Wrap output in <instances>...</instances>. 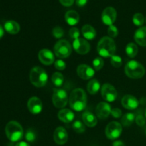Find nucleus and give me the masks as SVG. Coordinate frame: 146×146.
<instances>
[{
    "instance_id": "f257e3e1",
    "label": "nucleus",
    "mask_w": 146,
    "mask_h": 146,
    "mask_svg": "<svg viewBox=\"0 0 146 146\" xmlns=\"http://www.w3.org/2000/svg\"><path fill=\"white\" fill-rule=\"evenodd\" d=\"M68 102L71 108L75 111H84L87 104V96L85 91L81 88L73 90L69 96Z\"/></svg>"
},
{
    "instance_id": "f03ea898",
    "label": "nucleus",
    "mask_w": 146,
    "mask_h": 146,
    "mask_svg": "<svg viewBox=\"0 0 146 146\" xmlns=\"http://www.w3.org/2000/svg\"><path fill=\"white\" fill-rule=\"evenodd\" d=\"M116 46L114 40L109 36H104L101 38L97 45V52L104 58L112 57L115 55Z\"/></svg>"
},
{
    "instance_id": "7ed1b4c3",
    "label": "nucleus",
    "mask_w": 146,
    "mask_h": 146,
    "mask_svg": "<svg viewBox=\"0 0 146 146\" xmlns=\"http://www.w3.org/2000/svg\"><path fill=\"white\" fill-rule=\"evenodd\" d=\"M29 79L32 85L38 88H41L44 87L47 84L48 74L41 67L34 66L30 71Z\"/></svg>"
},
{
    "instance_id": "20e7f679",
    "label": "nucleus",
    "mask_w": 146,
    "mask_h": 146,
    "mask_svg": "<svg viewBox=\"0 0 146 146\" xmlns=\"http://www.w3.org/2000/svg\"><path fill=\"white\" fill-rule=\"evenodd\" d=\"M5 133L7 138L11 142H17L22 138L24 135L22 126L17 121H10L5 127Z\"/></svg>"
},
{
    "instance_id": "39448f33",
    "label": "nucleus",
    "mask_w": 146,
    "mask_h": 146,
    "mask_svg": "<svg viewBox=\"0 0 146 146\" xmlns=\"http://www.w3.org/2000/svg\"><path fill=\"white\" fill-rule=\"evenodd\" d=\"M125 73L129 78L138 79L145 75V69L143 66L138 61H130L125 65Z\"/></svg>"
},
{
    "instance_id": "423d86ee",
    "label": "nucleus",
    "mask_w": 146,
    "mask_h": 146,
    "mask_svg": "<svg viewBox=\"0 0 146 146\" xmlns=\"http://www.w3.org/2000/svg\"><path fill=\"white\" fill-rule=\"evenodd\" d=\"M54 54L58 58H68L72 53V46L66 40L61 39L56 43L54 48Z\"/></svg>"
},
{
    "instance_id": "0eeeda50",
    "label": "nucleus",
    "mask_w": 146,
    "mask_h": 146,
    "mask_svg": "<svg viewBox=\"0 0 146 146\" xmlns=\"http://www.w3.org/2000/svg\"><path fill=\"white\" fill-rule=\"evenodd\" d=\"M52 101L57 108H63L68 104V94L64 89L55 88L52 96Z\"/></svg>"
},
{
    "instance_id": "6e6552de",
    "label": "nucleus",
    "mask_w": 146,
    "mask_h": 146,
    "mask_svg": "<svg viewBox=\"0 0 146 146\" xmlns=\"http://www.w3.org/2000/svg\"><path fill=\"white\" fill-rule=\"evenodd\" d=\"M122 125L117 121H112L107 125L105 133L107 138L110 140H115L122 133Z\"/></svg>"
},
{
    "instance_id": "1a4fd4ad",
    "label": "nucleus",
    "mask_w": 146,
    "mask_h": 146,
    "mask_svg": "<svg viewBox=\"0 0 146 146\" xmlns=\"http://www.w3.org/2000/svg\"><path fill=\"white\" fill-rule=\"evenodd\" d=\"M102 98L107 102H113L118 97V92L113 86L110 84H104L101 90Z\"/></svg>"
},
{
    "instance_id": "9d476101",
    "label": "nucleus",
    "mask_w": 146,
    "mask_h": 146,
    "mask_svg": "<svg viewBox=\"0 0 146 146\" xmlns=\"http://www.w3.org/2000/svg\"><path fill=\"white\" fill-rule=\"evenodd\" d=\"M116 10L112 7H108L104 9L101 14V20L106 25L108 26L113 25L116 20Z\"/></svg>"
},
{
    "instance_id": "9b49d317",
    "label": "nucleus",
    "mask_w": 146,
    "mask_h": 146,
    "mask_svg": "<svg viewBox=\"0 0 146 146\" xmlns=\"http://www.w3.org/2000/svg\"><path fill=\"white\" fill-rule=\"evenodd\" d=\"M73 47L76 53L81 55H85L89 52L91 46L88 41L84 38H78L74 40L73 41Z\"/></svg>"
},
{
    "instance_id": "f8f14e48",
    "label": "nucleus",
    "mask_w": 146,
    "mask_h": 146,
    "mask_svg": "<svg viewBox=\"0 0 146 146\" xmlns=\"http://www.w3.org/2000/svg\"><path fill=\"white\" fill-rule=\"evenodd\" d=\"M27 108L31 113L34 115L39 114L43 109L42 101L38 97H31L27 102Z\"/></svg>"
},
{
    "instance_id": "ddd939ff",
    "label": "nucleus",
    "mask_w": 146,
    "mask_h": 146,
    "mask_svg": "<svg viewBox=\"0 0 146 146\" xmlns=\"http://www.w3.org/2000/svg\"><path fill=\"white\" fill-rule=\"evenodd\" d=\"M111 106L106 102H100L97 105L96 113L99 119L104 120L108 118L111 114Z\"/></svg>"
},
{
    "instance_id": "4468645a",
    "label": "nucleus",
    "mask_w": 146,
    "mask_h": 146,
    "mask_svg": "<svg viewBox=\"0 0 146 146\" xmlns=\"http://www.w3.org/2000/svg\"><path fill=\"white\" fill-rule=\"evenodd\" d=\"M38 57L41 64L46 66H49L55 62V56L52 51L49 49L44 48L38 52Z\"/></svg>"
},
{
    "instance_id": "2eb2a0df",
    "label": "nucleus",
    "mask_w": 146,
    "mask_h": 146,
    "mask_svg": "<svg viewBox=\"0 0 146 146\" xmlns=\"http://www.w3.org/2000/svg\"><path fill=\"white\" fill-rule=\"evenodd\" d=\"M77 74L84 80L91 79L95 74V70L86 64H81L77 68Z\"/></svg>"
},
{
    "instance_id": "dca6fc26",
    "label": "nucleus",
    "mask_w": 146,
    "mask_h": 146,
    "mask_svg": "<svg viewBox=\"0 0 146 146\" xmlns=\"http://www.w3.org/2000/svg\"><path fill=\"white\" fill-rule=\"evenodd\" d=\"M68 133L64 127H58L54 133V139L58 145H64L68 141Z\"/></svg>"
},
{
    "instance_id": "f3484780",
    "label": "nucleus",
    "mask_w": 146,
    "mask_h": 146,
    "mask_svg": "<svg viewBox=\"0 0 146 146\" xmlns=\"http://www.w3.org/2000/svg\"><path fill=\"white\" fill-rule=\"evenodd\" d=\"M122 106L128 110H135L136 109L139 105V101L135 98V96L132 95H125L123 97L122 101Z\"/></svg>"
},
{
    "instance_id": "a211bd4d",
    "label": "nucleus",
    "mask_w": 146,
    "mask_h": 146,
    "mask_svg": "<svg viewBox=\"0 0 146 146\" xmlns=\"http://www.w3.org/2000/svg\"><path fill=\"white\" fill-rule=\"evenodd\" d=\"M134 39L141 46H146V27H141L135 31Z\"/></svg>"
},
{
    "instance_id": "6ab92c4d",
    "label": "nucleus",
    "mask_w": 146,
    "mask_h": 146,
    "mask_svg": "<svg viewBox=\"0 0 146 146\" xmlns=\"http://www.w3.org/2000/svg\"><path fill=\"white\" fill-rule=\"evenodd\" d=\"M74 117H75V115H74V112L68 108L61 109L58 113V119L65 123L72 122L74 119Z\"/></svg>"
},
{
    "instance_id": "aec40b11",
    "label": "nucleus",
    "mask_w": 146,
    "mask_h": 146,
    "mask_svg": "<svg viewBox=\"0 0 146 146\" xmlns=\"http://www.w3.org/2000/svg\"><path fill=\"white\" fill-rule=\"evenodd\" d=\"M83 121L86 126L93 128L95 127L97 124V118L94 113L88 111H86L83 113L82 115Z\"/></svg>"
},
{
    "instance_id": "412c9836",
    "label": "nucleus",
    "mask_w": 146,
    "mask_h": 146,
    "mask_svg": "<svg viewBox=\"0 0 146 146\" xmlns=\"http://www.w3.org/2000/svg\"><path fill=\"white\" fill-rule=\"evenodd\" d=\"M65 19L67 24L71 26H74L78 24L79 21V14L74 10H69L66 13Z\"/></svg>"
},
{
    "instance_id": "4be33fe9",
    "label": "nucleus",
    "mask_w": 146,
    "mask_h": 146,
    "mask_svg": "<svg viewBox=\"0 0 146 146\" xmlns=\"http://www.w3.org/2000/svg\"><path fill=\"white\" fill-rule=\"evenodd\" d=\"M81 32L85 38L88 40H93L96 36V31L90 24H86V25L83 26L82 29H81Z\"/></svg>"
},
{
    "instance_id": "5701e85b",
    "label": "nucleus",
    "mask_w": 146,
    "mask_h": 146,
    "mask_svg": "<svg viewBox=\"0 0 146 146\" xmlns=\"http://www.w3.org/2000/svg\"><path fill=\"white\" fill-rule=\"evenodd\" d=\"M4 28L10 34H17L20 31V26L17 21L9 20L4 23Z\"/></svg>"
},
{
    "instance_id": "b1692460",
    "label": "nucleus",
    "mask_w": 146,
    "mask_h": 146,
    "mask_svg": "<svg viewBox=\"0 0 146 146\" xmlns=\"http://www.w3.org/2000/svg\"><path fill=\"white\" fill-rule=\"evenodd\" d=\"M101 88V84L97 79H91L87 85V91L91 95H95Z\"/></svg>"
},
{
    "instance_id": "393cba45",
    "label": "nucleus",
    "mask_w": 146,
    "mask_h": 146,
    "mask_svg": "<svg viewBox=\"0 0 146 146\" xmlns=\"http://www.w3.org/2000/svg\"><path fill=\"white\" fill-rule=\"evenodd\" d=\"M135 121V115L133 113H127L123 115L121 119V124L125 127L131 126Z\"/></svg>"
},
{
    "instance_id": "a878e982",
    "label": "nucleus",
    "mask_w": 146,
    "mask_h": 146,
    "mask_svg": "<svg viewBox=\"0 0 146 146\" xmlns=\"http://www.w3.org/2000/svg\"><path fill=\"white\" fill-rule=\"evenodd\" d=\"M51 81L54 86H56V87L61 86L64 84V76L59 72H55L54 74H53L52 76H51Z\"/></svg>"
},
{
    "instance_id": "bb28decb",
    "label": "nucleus",
    "mask_w": 146,
    "mask_h": 146,
    "mask_svg": "<svg viewBox=\"0 0 146 146\" xmlns=\"http://www.w3.org/2000/svg\"><path fill=\"white\" fill-rule=\"evenodd\" d=\"M125 51H126V54L128 56L131 57V58H133L138 54V46L134 43H129L126 46Z\"/></svg>"
},
{
    "instance_id": "cd10ccee",
    "label": "nucleus",
    "mask_w": 146,
    "mask_h": 146,
    "mask_svg": "<svg viewBox=\"0 0 146 146\" xmlns=\"http://www.w3.org/2000/svg\"><path fill=\"white\" fill-rule=\"evenodd\" d=\"M36 133L35 132V131H34L31 128H29L25 134V139L26 141H28L29 143H34V141L36 140Z\"/></svg>"
},
{
    "instance_id": "c85d7f7f",
    "label": "nucleus",
    "mask_w": 146,
    "mask_h": 146,
    "mask_svg": "<svg viewBox=\"0 0 146 146\" xmlns=\"http://www.w3.org/2000/svg\"><path fill=\"white\" fill-rule=\"evenodd\" d=\"M133 24L135 25L138 26V27H141L144 24V21H145L144 16L141 13H136L133 15Z\"/></svg>"
},
{
    "instance_id": "c756f323",
    "label": "nucleus",
    "mask_w": 146,
    "mask_h": 146,
    "mask_svg": "<svg viewBox=\"0 0 146 146\" xmlns=\"http://www.w3.org/2000/svg\"><path fill=\"white\" fill-rule=\"evenodd\" d=\"M73 128L78 133H82L86 131L85 125L80 121H76L73 124Z\"/></svg>"
},
{
    "instance_id": "7c9ffc66",
    "label": "nucleus",
    "mask_w": 146,
    "mask_h": 146,
    "mask_svg": "<svg viewBox=\"0 0 146 146\" xmlns=\"http://www.w3.org/2000/svg\"><path fill=\"white\" fill-rule=\"evenodd\" d=\"M104 60H103V58L100 56L96 57V58H94V60L93 61V66H94V69H95L96 71H99V70H101V68L104 67Z\"/></svg>"
},
{
    "instance_id": "2f4dec72",
    "label": "nucleus",
    "mask_w": 146,
    "mask_h": 146,
    "mask_svg": "<svg viewBox=\"0 0 146 146\" xmlns=\"http://www.w3.org/2000/svg\"><path fill=\"white\" fill-rule=\"evenodd\" d=\"M111 62L113 66L115 68H120L123 64V60L119 56L114 55L111 58Z\"/></svg>"
},
{
    "instance_id": "473e14b6",
    "label": "nucleus",
    "mask_w": 146,
    "mask_h": 146,
    "mask_svg": "<svg viewBox=\"0 0 146 146\" xmlns=\"http://www.w3.org/2000/svg\"><path fill=\"white\" fill-rule=\"evenodd\" d=\"M53 35L56 38H61V37L64 36V31L61 27H55L54 29H53Z\"/></svg>"
},
{
    "instance_id": "72a5a7b5",
    "label": "nucleus",
    "mask_w": 146,
    "mask_h": 146,
    "mask_svg": "<svg viewBox=\"0 0 146 146\" xmlns=\"http://www.w3.org/2000/svg\"><path fill=\"white\" fill-rule=\"evenodd\" d=\"M108 34L109 36V37L111 38H115L118 35V30L115 26H114L113 24L111 26H109V27L108 28Z\"/></svg>"
},
{
    "instance_id": "f704fd0d",
    "label": "nucleus",
    "mask_w": 146,
    "mask_h": 146,
    "mask_svg": "<svg viewBox=\"0 0 146 146\" xmlns=\"http://www.w3.org/2000/svg\"><path fill=\"white\" fill-rule=\"evenodd\" d=\"M69 36L70 37H71V38H72L73 40L78 38L80 36L79 29H78V28H76V27L71 28V29L69 30Z\"/></svg>"
},
{
    "instance_id": "c9c22d12",
    "label": "nucleus",
    "mask_w": 146,
    "mask_h": 146,
    "mask_svg": "<svg viewBox=\"0 0 146 146\" xmlns=\"http://www.w3.org/2000/svg\"><path fill=\"white\" fill-rule=\"evenodd\" d=\"M54 66L56 68L57 70H59V71H63L66 68V63L63 61L62 59H58L54 62Z\"/></svg>"
},
{
    "instance_id": "e433bc0d",
    "label": "nucleus",
    "mask_w": 146,
    "mask_h": 146,
    "mask_svg": "<svg viewBox=\"0 0 146 146\" xmlns=\"http://www.w3.org/2000/svg\"><path fill=\"white\" fill-rule=\"evenodd\" d=\"M135 122H136L137 125H138V126L140 127L144 126V125L145 124V117H144L143 115H141V114L136 115V117H135Z\"/></svg>"
},
{
    "instance_id": "4c0bfd02",
    "label": "nucleus",
    "mask_w": 146,
    "mask_h": 146,
    "mask_svg": "<svg viewBox=\"0 0 146 146\" xmlns=\"http://www.w3.org/2000/svg\"><path fill=\"white\" fill-rule=\"evenodd\" d=\"M111 115H112L114 118H120V117H121V115H122V111H121V110L119 109V108H113V109H112V111H111Z\"/></svg>"
},
{
    "instance_id": "58836bf2",
    "label": "nucleus",
    "mask_w": 146,
    "mask_h": 146,
    "mask_svg": "<svg viewBox=\"0 0 146 146\" xmlns=\"http://www.w3.org/2000/svg\"><path fill=\"white\" fill-rule=\"evenodd\" d=\"M61 4L65 7H70L74 2V0H59Z\"/></svg>"
},
{
    "instance_id": "ea45409f",
    "label": "nucleus",
    "mask_w": 146,
    "mask_h": 146,
    "mask_svg": "<svg viewBox=\"0 0 146 146\" xmlns=\"http://www.w3.org/2000/svg\"><path fill=\"white\" fill-rule=\"evenodd\" d=\"M88 1V0H76V5L78 6V7H84V6L87 4Z\"/></svg>"
},
{
    "instance_id": "a19ab883",
    "label": "nucleus",
    "mask_w": 146,
    "mask_h": 146,
    "mask_svg": "<svg viewBox=\"0 0 146 146\" xmlns=\"http://www.w3.org/2000/svg\"><path fill=\"white\" fill-rule=\"evenodd\" d=\"M113 146H125V143L121 141H116L113 143Z\"/></svg>"
},
{
    "instance_id": "79ce46f5",
    "label": "nucleus",
    "mask_w": 146,
    "mask_h": 146,
    "mask_svg": "<svg viewBox=\"0 0 146 146\" xmlns=\"http://www.w3.org/2000/svg\"><path fill=\"white\" fill-rule=\"evenodd\" d=\"M15 146H30V145L25 141H19L16 144Z\"/></svg>"
},
{
    "instance_id": "37998d69",
    "label": "nucleus",
    "mask_w": 146,
    "mask_h": 146,
    "mask_svg": "<svg viewBox=\"0 0 146 146\" xmlns=\"http://www.w3.org/2000/svg\"><path fill=\"white\" fill-rule=\"evenodd\" d=\"M4 34V28L2 27V26L0 24V39L3 37Z\"/></svg>"
},
{
    "instance_id": "c03bdc74",
    "label": "nucleus",
    "mask_w": 146,
    "mask_h": 146,
    "mask_svg": "<svg viewBox=\"0 0 146 146\" xmlns=\"http://www.w3.org/2000/svg\"><path fill=\"white\" fill-rule=\"evenodd\" d=\"M145 118H146V108H145Z\"/></svg>"
},
{
    "instance_id": "a18cd8bd",
    "label": "nucleus",
    "mask_w": 146,
    "mask_h": 146,
    "mask_svg": "<svg viewBox=\"0 0 146 146\" xmlns=\"http://www.w3.org/2000/svg\"><path fill=\"white\" fill-rule=\"evenodd\" d=\"M145 135H146V130H145Z\"/></svg>"
},
{
    "instance_id": "49530a36",
    "label": "nucleus",
    "mask_w": 146,
    "mask_h": 146,
    "mask_svg": "<svg viewBox=\"0 0 146 146\" xmlns=\"http://www.w3.org/2000/svg\"><path fill=\"white\" fill-rule=\"evenodd\" d=\"M145 21H146V18H145Z\"/></svg>"
}]
</instances>
